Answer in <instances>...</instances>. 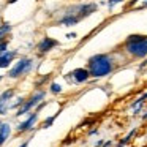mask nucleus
I'll list each match as a JSON object with an SVG mask.
<instances>
[{
    "mask_svg": "<svg viewBox=\"0 0 147 147\" xmlns=\"http://www.w3.org/2000/svg\"><path fill=\"white\" fill-rule=\"evenodd\" d=\"M13 93H14L13 90H11V89H8V90H5V92L2 93V95H0V108L3 109V112L7 111V108H5V105H7V101L11 98V96H13Z\"/></svg>",
    "mask_w": 147,
    "mask_h": 147,
    "instance_id": "obj_11",
    "label": "nucleus"
},
{
    "mask_svg": "<svg viewBox=\"0 0 147 147\" xmlns=\"http://www.w3.org/2000/svg\"><path fill=\"white\" fill-rule=\"evenodd\" d=\"M89 74L93 78H103L112 71V62L108 55L98 54L89 60Z\"/></svg>",
    "mask_w": 147,
    "mask_h": 147,
    "instance_id": "obj_1",
    "label": "nucleus"
},
{
    "mask_svg": "<svg viewBox=\"0 0 147 147\" xmlns=\"http://www.w3.org/2000/svg\"><path fill=\"white\" fill-rule=\"evenodd\" d=\"M27 146H29V142H22V144H21L19 147H27Z\"/></svg>",
    "mask_w": 147,
    "mask_h": 147,
    "instance_id": "obj_17",
    "label": "nucleus"
},
{
    "mask_svg": "<svg viewBox=\"0 0 147 147\" xmlns=\"http://www.w3.org/2000/svg\"><path fill=\"white\" fill-rule=\"evenodd\" d=\"M10 32H11V26H10V24H8V22L2 24V26H0V41H2L3 36H7Z\"/></svg>",
    "mask_w": 147,
    "mask_h": 147,
    "instance_id": "obj_12",
    "label": "nucleus"
},
{
    "mask_svg": "<svg viewBox=\"0 0 147 147\" xmlns=\"http://www.w3.org/2000/svg\"><path fill=\"white\" fill-rule=\"evenodd\" d=\"M96 10V5L95 3H86V5H78V7H73L71 8V13L78 18V19H82V18H87Z\"/></svg>",
    "mask_w": 147,
    "mask_h": 147,
    "instance_id": "obj_5",
    "label": "nucleus"
},
{
    "mask_svg": "<svg viewBox=\"0 0 147 147\" xmlns=\"http://www.w3.org/2000/svg\"><path fill=\"white\" fill-rule=\"evenodd\" d=\"M125 48L134 57H146L147 55V36L146 35H130L125 41Z\"/></svg>",
    "mask_w": 147,
    "mask_h": 147,
    "instance_id": "obj_2",
    "label": "nucleus"
},
{
    "mask_svg": "<svg viewBox=\"0 0 147 147\" xmlns=\"http://www.w3.org/2000/svg\"><path fill=\"white\" fill-rule=\"evenodd\" d=\"M36 120H38V114H35V112H33V114H30V115H29V119H27V120H24L22 123L18 125V131H19V133H22V131L30 130V128H32L33 125H35V122H36Z\"/></svg>",
    "mask_w": 147,
    "mask_h": 147,
    "instance_id": "obj_8",
    "label": "nucleus"
},
{
    "mask_svg": "<svg viewBox=\"0 0 147 147\" xmlns=\"http://www.w3.org/2000/svg\"><path fill=\"white\" fill-rule=\"evenodd\" d=\"M10 133H11L10 125H8V123H0V146H2V144L8 139Z\"/></svg>",
    "mask_w": 147,
    "mask_h": 147,
    "instance_id": "obj_10",
    "label": "nucleus"
},
{
    "mask_svg": "<svg viewBox=\"0 0 147 147\" xmlns=\"http://www.w3.org/2000/svg\"><path fill=\"white\" fill-rule=\"evenodd\" d=\"M57 45H59L57 40H52V38H49V36H46V38H43L41 41H40L38 51L41 52V54H45V52H49L52 48H55Z\"/></svg>",
    "mask_w": 147,
    "mask_h": 147,
    "instance_id": "obj_6",
    "label": "nucleus"
},
{
    "mask_svg": "<svg viewBox=\"0 0 147 147\" xmlns=\"http://www.w3.org/2000/svg\"><path fill=\"white\" fill-rule=\"evenodd\" d=\"M73 78L74 82H84V81L89 79V71L86 70V68H76V70H73L70 74H68V78Z\"/></svg>",
    "mask_w": 147,
    "mask_h": 147,
    "instance_id": "obj_7",
    "label": "nucleus"
},
{
    "mask_svg": "<svg viewBox=\"0 0 147 147\" xmlns=\"http://www.w3.org/2000/svg\"><path fill=\"white\" fill-rule=\"evenodd\" d=\"M0 79H2V76H0Z\"/></svg>",
    "mask_w": 147,
    "mask_h": 147,
    "instance_id": "obj_19",
    "label": "nucleus"
},
{
    "mask_svg": "<svg viewBox=\"0 0 147 147\" xmlns=\"http://www.w3.org/2000/svg\"><path fill=\"white\" fill-rule=\"evenodd\" d=\"M32 67H33L32 59H27V57H26V59H21V60L10 70L8 76L13 78V79H14V78H19V76H22V74L29 73V71L32 70Z\"/></svg>",
    "mask_w": 147,
    "mask_h": 147,
    "instance_id": "obj_3",
    "label": "nucleus"
},
{
    "mask_svg": "<svg viewBox=\"0 0 147 147\" xmlns=\"http://www.w3.org/2000/svg\"><path fill=\"white\" fill-rule=\"evenodd\" d=\"M74 36H76V33H68L67 38H74Z\"/></svg>",
    "mask_w": 147,
    "mask_h": 147,
    "instance_id": "obj_16",
    "label": "nucleus"
},
{
    "mask_svg": "<svg viewBox=\"0 0 147 147\" xmlns=\"http://www.w3.org/2000/svg\"><path fill=\"white\" fill-rule=\"evenodd\" d=\"M2 114H5V112H3V109L0 108V115H2Z\"/></svg>",
    "mask_w": 147,
    "mask_h": 147,
    "instance_id": "obj_18",
    "label": "nucleus"
},
{
    "mask_svg": "<svg viewBox=\"0 0 147 147\" xmlns=\"http://www.w3.org/2000/svg\"><path fill=\"white\" fill-rule=\"evenodd\" d=\"M57 115H59V114H54V115H51V117H48V119H46V120H45V123H43V128H49V127H51V125H52V122L55 120V117H57Z\"/></svg>",
    "mask_w": 147,
    "mask_h": 147,
    "instance_id": "obj_13",
    "label": "nucleus"
},
{
    "mask_svg": "<svg viewBox=\"0 0 147 147\" xmlns=\"http://www.w3.org/2000/svg\"><path fill=\"white\" fill-rule=\"evenodd\" d=\"M16 57V51H5L0 54V68H7L11 60Z\"/></svg>",
    "mask_w": 147,
    "mask_h": 147,
    "instance_id": "obj_9",
    "label": "nucleus"
},
{
    "mask_svg": "<svg viewBox=\"0 0 147 147\" xmlns=\"http://www.w3.org/2000/svg\"><path fill=\"white\" fill-rule=\"evenodd\" d=\"M51 92H52V93H60V92H62V87L59 86V84L52 82V84H51Z\"/></svg>",
    "mask_w": 147,
    "mask_h": 147,
    "instance_id": "obj_14",
    "label": "nucleus"
},
{
    "mask_svg": "<svg viewBox=\"0 0 147 147\" xmlns=\"http://www.w3.org/2000/svg\"><path fill=\"white\" fill-rule=\"evenodd\" d=\"M7 48H8V41L7 40H2V41H0V54L7 51Z\"/></svg>",
    "mask_w": 147,
    "mask_h": 147,
    "instance_id": "obj_15",
    "label": "nucleus"
},
{
    "mask_svg": "<svg viewBox=\"0 0 147 147\" xmlns=\"http://www.w3.org/2000/svg\"><path fill=\"white\" fill-rule=\"evenodd\" d=\"M43 98H45V92H43V90H41V92H36L35 95H33L32 98L29 100V101H24V103H22V106L18 109V114H16V115H22V114H26V112H29L30 109H32L33 106L38 105V103L41 101Z\"/></svg>",
    "mask_w": 147,
    "mask_h": 147,
    "instance_id": "obj_4",
    "label": "nucleus"
}]
</instances>
